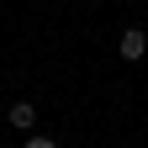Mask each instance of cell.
<instances>
[{
  "label": "cell",
  "mask_w": 148,
  "mask_h": 148,
  "mask_svg": "<svg viewBox=\"0 0 148 148\" xmlns=\"http://www.w3.org/2000/svg\"><path fill=\"white\" fill-rule=\"evenodd\" d=\"M5 122L16 127V132H32V127H37V106L32 101H11L5 106Z\"/></svg>",
  "instance_id": "7a4b0ae2"
},
{
  "label": "cell",
  "mask_w": 148,
  "mask_h": 148,
  "mask_svg": "<svg viewBox=\"0 0 148 148\" xmlns=\"http://www.w3.org/2000/svg\"><path fill=\"white\" fill-rule=\"evenodd\" d=\"M21 148H58V143H53V138H42V132H27V143Z\"/></svg>",
  "instance_id": "3957f363"
},
{
  "label": "cell",
  "mask_w": 148,
  "mask_h": 148,
  "mask_svg": "<svg viewBox=\"0 0 148 148\" xmlns=\"http://www.w3.org/2000/svg\"><path fill=\"white\" fill-rule=\"evenodd\" d=\"M116 53H122L127 64H138L143 53H148V32H143V27H127V32L116 37Z\"/></svg>",
  "instance_id": "6da1fadb"
}]
</instances>
